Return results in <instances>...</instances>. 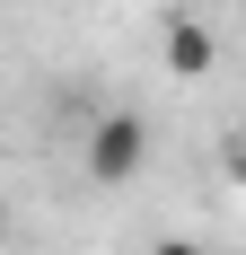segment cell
I'll list each match as a JSON object with an SVG mask.
<instances>
[{"instance_id":"obj_1","label":"cell","mask_w":246,"mask_h":255,"mask_svg":"<svg viewBox=\"0 0 246 255\" xmlns=\"http://www.w3.org/2000/svg\"><path fill=\"white\" fill-rule=\"evenodd\" d=\"M79 158H88V176H97V185H132V176L149 167V124L132 115V106H115V115L88 124V150H79Z\"/></svg>"},{"instance_id":"obj_3","label":"cell","mask_w":246,"mask_h":255,"mask_svg":"<svg viewBox=\"0 0 246 255\" xmlns=\"http://www.w3.org/2000/svg\"><path fill=\"white\" fill-rule=\"evenodd\" d=\"M149 255H202V247H194V238H158Z\"/></svg>"},{"instance_id":"obj_2","label":"cell","mask_w":246,"mask_h":255,"mask_svg":"<svg viewBox=\"0 0 246 255\" xmlns=\"http://www.w3.org/2000/svg\"><path fill=\"white\" fill-rule=\"evenodd\" d=\"M158 62H167L176 79H211V62H220V44H211V26H202V18H176L167 35H158Z\"/></svg>"}]
</instances>
